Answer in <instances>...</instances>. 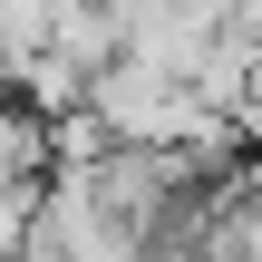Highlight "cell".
<instances>
[{"mask_svg":"<svg viewBox=\"0 0 262 262\" xmlns=\"http://www.w3.org/2000/svg\"><path fill=\"white\" fill-rule=\"evenodd\" d=\"M243 126H262V68H253V97H243Z\"/></svg>","mask_w":262,"mask_h":262,"instance_id":"6da1fadb","label":"cell"},{"mask_svg":"<svg viewBox=\"0 0 262 262\" xmlns=\"http://www.w3.org/2000/svg\"><path fill=\"white\" fill-rule=\"evenodd\" d=\"M0 97H10V68H0Z\"/></svg>","mask_w":262,"mask_h":262,"instance_id":"7a4b0ae2","label":"cell"}]
</instances>
